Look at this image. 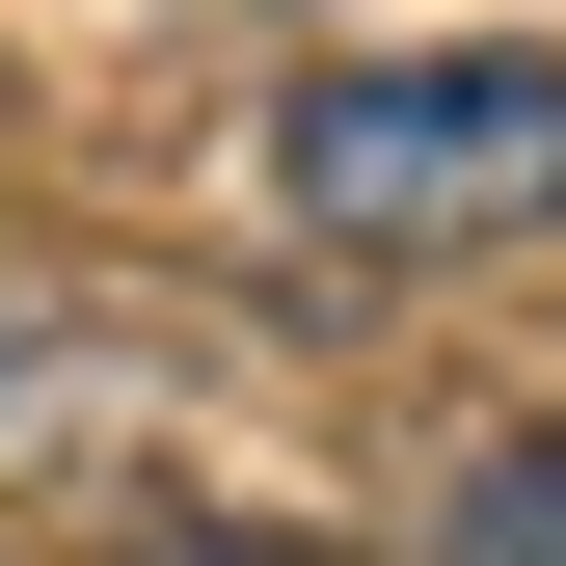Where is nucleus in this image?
I'll use <instances>...</instances> for the list:
<instances>
[{"label": "nucleus", "mask_w": 566, "mask_h": 566, "mask_svg": "<svg viewBox=\"0 0 566 566\" xmlns=\"http://www.w3.org/2000/svg\"><path fill=\"white\" fill-rule=\"evenodd\" d=\"M270 217L324 270L566 243V54H324V82L270 108Z\"/></svg>", "instance_id": "obj_1"}, {"label": "nucleus", "mask_w": 566, "mask_h": 566, "mask_svg": "<svg viewBox=\"0 0 566 566\" xmlns=\"http://www.w3.org/2000/svg\"><path fill=\"white\" fill-rule=\"evenodd\" d=\"M432 539H459V566H566V432H485Z\"/></svg>", "instance_id": "obj_2"}, {"label": "nucleus", "mask_w": 566, "mask_h": 566, "mask_svg": "<svg viewBox=\"0 0 566 566\" xmlns=\"http://www.w3.org/2000/svg\"><path fill=\"white\" fill-rule=\"evenodd\" d=\"M163 566H324V539H163Z\"/></svg>", "instance_id": "obj_3"}]
</instances>
